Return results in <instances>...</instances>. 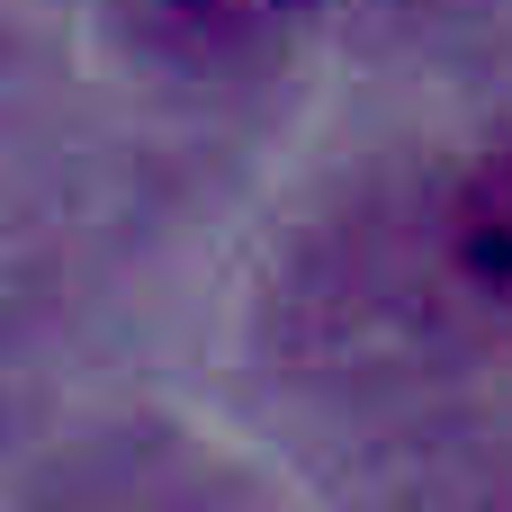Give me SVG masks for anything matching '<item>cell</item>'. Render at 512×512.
<instances>
[{
    "label": "cell",
    "mask_w": 512,
    "mask_h": 512,
    "mask_svg": "<svg viewBox=\"0 0 512 512\" xmlns=\"http://www.w3.org/2000/svg\"><path fill=\"white\" fill-rule=\"evenodd\" d=\"M459 261L512 297V153H495L459 198Z\"/></svg>",
    "instance_id": "1"
},
{
    "label": "cell",
    "mask_w": 512,
    "mask_h": 512,
    "mask_svg": "<svg viewBox=\"0 0 512 512\" xmlns=\"http://www.w3.org/2000/svg\"><path fill=\"white\" fill-rule=\"evenodd\" d=\"M189 18H207V27H279V18H297L306 0H180Z\"/></svg>",
    "instance_id": "2"
}]
</instances>
